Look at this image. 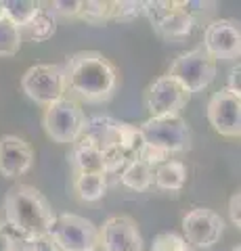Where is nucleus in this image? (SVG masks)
Returning a JSON list of instances; mask_svg holds the SVG:
<instances>
[{"label":"nucleus","instance_id":"nucleus-27","mask_svg":"<svg viewBox=\"0 0 241 251\" xmlns=\"http://www.w3.org/2000/svg\"><path fill=\"white\" fill-rule=\"evenodd\" d=\"M229 216H231V222L237 226H241V193H233L231 199H229Z\"/></svg>","mask_w":241,"mask_h":251},{"label":"nucleus","instance_id":"nucleus-30","mask_svg":"<svg viewBox=\"0 0 241 251\" xmlns=\"http://www.w3.org/2000/svg\"><path fill=\"white\" fill-rule=\"evenodd\" d=\"M29 251H61V249L49 237H40V239H36L32 245H29Z\"/></svg>","mask_w":241,"mask_h":251},{"label":"nucleus","instance_id":"nucleus-1","mask_svg":"<svg viewBox=\"0 0 241 251\" xmlns=\"http://www.w3.org/2000/svg\"><path fill=\"white\" fill-rule=\"evenodd\" d=\"M65 92L84 103H107L118 88V72L113 63L97 50H80L63 63Z\"/></svg>","mask_w":241,"mask_h":251},{"label":"nucleus","instance_id":"nucleus-2","mask_svg":"<svg viewBox=\"0 0 241 251\" xmlns=\"http://www.w3.org/2000/svg\"><path fill=\"white\" fill-rule=\"evenodd\" d=\"M4 220L23 243H34L40 237H49L55 211L38 188L15 184L4 195Z\"/></svg>","mask_w":241,"mask_h":251},{"label":"nucleus","instance_id":"nucleus-23","mask_svg":"<svg viewBox=\"0 0 241 251\" xmlns=\"http://www.w3.org/2000/svg\"><path fill=\"white\" fill-rule=\"evenodd\" d=\"M80 19H84L90 25H103L111 21V2L107 0H86L82 4Z\"/></svg>","mask_w":241,"mask_h":251},{"label":"nucleus","instance_id":"nucleus-14","mask_svg":"<svg viewBox=\"0 0 241 251\" xmlns=\"http://www.w3.org/2000/svg\"><path fill=\"white\" fill-rule=\"evenodd\" d=\"M34 166V149L27 140L6 134L0 136V176L19 178Z\"/></svg>","mask_w":241,"mask_h":251},{"label":"nucleus","instance_id":"nucleus-24","mask_svg":"<svg viewBox=\"0 0 241 251\" xmlns=\"http://www.w3.org/2000/svg\"><path fill=\"white\" fill-rule=\"evenodd\" d=\"M145 2H134V0H120L111 2V21H132L138 15H143Z\"/></svg>","mask_w":241,"mask_h":251},{"label":"nucleus","instance_id":"nucleus-12","mask_svg":"<svg viewBox=\"0 0 241 251\" xmlns=\"http://www.w3.org/2000/svg\"><path fill=\"white\" fill-rule=\"evenodd\" d=\"M204 50L214 61L239 59L241 54V31L239 23L233 19H214L204 31Z\"/></svg>","mask_w":241,"mask_h":251},{"label":"nucleus","instance_id":"nucleus-9","mask_svg":"<svg viewBox=\"0 0 241 251\" xmlns=\"http://www.w3.org/2000/svg\"><path fill=\"white\" fill-rule=\"evenodd\" d=\"M191 94L187 92L174 77L160 75L145 88L143 103L151 117H166V115H181V111L189 103Z\"/></svg>","mask_w":241,"mask_h":251},{"label":"nucleus","instance_id":"nucleus-33","mask_svg":"<svg viewBox=\"0 0 241 251\" xmlns=\"http://www.w3.org/2000/svg\"><path fill=\"white\" fill-rule=\"evenodd\" d=\"M0 228H2V224H0Z\"/></svg>","mask_w":241,"mask_h":251},{"label":"nucleus","instance_id":"nucleus-19","mask_svg":"<svg viewBox=\"0 0 241 251\" xmlns=\"http://www.w3.org/2000/svg\"><path fill=\"white\" fill-rule=\"evenodd\" d=\"M40 9H42V4L36 2V0H4L2 17L9 19L13 25H17L21 29L29 25V21L36 17Z\"/></svg>","mask_w":241,"mask_h":251},{"label":"nucleus","instance_id":"nucleus-22","mask_svg":"<svg viewBox=\"0 0 241 251\" xmlns=\"http://www.w3.org/2000/svg\"><path fill=\"white\" fill-rule=\"evenodd\" d=\"M21 29L9 19H0V57H15L21 49Z\"/></svg>","mask_w":241,"mask_h":251},{"label":"nucleus","instance_id":"nucleus-3","mask_svg":"<svg viewBox=\"0 0 241 251\" xmlns=\"http://www.w3.org/2000/svg\"><path fill=\"white\" fill-rule=\"evenodd\" d=\"M143 143L155 151L170 157L172 153H183L191 147V128L181 115L149 117L138 126Z\"/></svg>","mask_w":241,"mask_h":251},{"label":"nucleus","instance_id":"nucleus-32","mask_svg":"<svg viewBox=\"0 0 241 251\" xmlns=\"http://www.w3.org/2000/svg\"><path fill=\"white\" fill-rule=\"evenodd\" d=\"M231 251H241V247H239V245H237V247H233V249H231Z\"/></svg>","mask_w":241,"mask_h":251},{"label":"nucleus","instance_id":"nucleus-8","mask_svg":"<svg viewBox=\"0 0 241 251\" xmlns=\"http://www.w3.org/2000/svg\"><path fill=\"white\" fill-rule=\"evenodd\" d=\"M21 88L38 105H51L65 97L63 65L55 63H38L32 65L21 77Z\"/></svg>","mask_w":241,"mask_h":251},{"label":"nucleus","instance_id":"nucleus-18","mask_svg":"<svg viewBox=\"0 0 241 251\" xmlns=\"http://www.w3.org/2000/svg\"><path fill=\"white\" fill-rule=\"evenodd\" d=\"M120 182L130 191H147L153 184V168L141 159H134L120 172Z\"/></svg>","mask_w":241,"mask_h":251},{"label":"nucleus","instance_id":"nucleus-10","mask_svg":"<svg viewBox=\"0 0 241 251\" xmlns=\"http://www.w3.org/2000/svg\"><path fill=\"white\" fill-rule=\"evenodd\" d=\"M208 122L220 136H241V99L237 94L220 88L208 100Z\"/></svg>","mask_w":241,"mask_h":251},{"label":"nucleus","instance_id":"nucleus-4","mask_svg":"<svg viewBox=\"0 0 241 251\" xmlns=\"http://www.w3.org/2000/svg\"><path fill=\"white\" fill-rule=\"evenodd\" d=\"M86 115L80 109V105L72 99H59L55 103L46 105L42 115V126L49 138H53L59 145H72L82 136Z\"/></svg>","mask_w":241,"mask_h":251},{"label":"nucleus","instance_id":"nucleus-17","mask_svg":"<svg viewBox=\"0 0 241 251\" xmlns=\"http://www.w3.org/2000/svg\"><path fill=\"white\" fill-rule=\"evenodd\" d=\"M153 182L161 191H181L187 182V166L178 159H168L153 170Z\"/></svg>","mask_w":241,"mask_h":251},{"label":"nucleus","instance_id":"nucleus-13","mask_svg":"<svg viewBox=\"0 0 241 251\" xmlns=\"http://www.w3.org/2000/svg\"><path fill=\"white\" fill-rule=\"evenodd\" d=\"M99 243L105 251H143V237L130 216H113L99 230Z\"/></svg>","mask_w":241,"mask_h":251},{"label":"nucleus","instance_id":"nucleus-20","mask_svg":"<svg viewBox=\"0 0 241 251\" xmlns=\"http://www.w3.org/2000/svg\"><path fill=\"white\" fill-rule=\"evenodd\" d=\"M74 191L82 201H99L107 191L105 174H76Z\"/></svg>","mask_w":241,"mask_h":251},{"label":"nucleus","instance_id":"nucleus-29","mask_svg":"<svg viewBox=\"0 0 241 251\" xmlns=\"http://www.w3.org/2000/svg\"><path fill=\"white\" fill-rule=\"evenodd\" d=\"M239 75H241V67L237 63V65L231 67L229 77H227V90L233 92V94H237V97H239Z\"/></svg>","mask_w":241,"mask_h":251},{"label":"nucleus","instance_id":"nucleus-31","mask_svg":"<svg viewBox=\"0 0 241 251\" xmlns=\"http://www.w3.org/2000/svg\"><path fill=\"white\" fill-rule=\"evenodd\" d=\"M0 19H2V2H0Z\"/></svg>","mask_w":241,"mask_h":251},{"label":"nucleus","instance_id":"nucleus-21","mask_svg":"<svg viewBox=\"0 0 241 251\" xmlns=\"http://www.w3.org/2000/svg\"><path fill=\"white\" fill-rule=\"evenodd\" d=\"M55 31H57V21H55V17H53L51 11H44V9L38 11V15L29 21V25H27V34L34 42L51 40V38L55 36Z\"/></svg>","mask_w":241,"mask_h":251},{"label":"nucleus","instance_id":"nucleus-7","mask_svg":"<svg viewBox=\"0 0 241 251\" xmlns=\"http://www.w3.org/2000/svg\"><path fill=\"white\" fill-rule=\"evenodd\" d=\"M183 86L187 92H197L208 88L216 77V61L210 57L204 49H193L189 52H183L174 59L170 65V72L166 74Z\"/></svg>","mask_w":241,"mask_h":251},{"label":"nucleus","instance_id":"nucleus-26","mask_svg":"<svg viewBox=\"0 0 241 251\" xmlns=\"http://www.w3.org/2000/svg\"><path fill=\"white\" fill-rule=\"evenodd\" d=\"M82 0H57L53 2V13L61 15V17H80V11H82Z\"/></svg>","mask_w":241,"mask_h":251},{"label":"nucleus","instance_id":"nucleus-28","mask_svg":"<svg viewBox=\"0 0 241 251\" xmlns=\"http://www.w3.org/2000/svg\"><path fill=\"white\" fill-rule=\"evenodd\" d=\"M17 243H19V241L15 239L9 230L0 228V251H19Z\"/></svg>","mask_w":241,"mask_h":251},{"label":"nucleus","instance_id":"nucleus-25","mask_svg":"<svg viewBox=\"0 0 241 251\" xmlns=\"http://www.w3.org/2000/svg\"><path fill=\"white\" fill-rule=\"evenodd\" d=\"M151 251H191L187 241L176 232H160L151 243Z\"/></svg>","mask_w":241,"mask_h":251},{"label":"nucleus","instance_id":"nucleus-11","mask_svg":"<svg viewBox=\"0 0 241 251\" xmlns=\"http://www.w3.org/2000/svg\"><path fill=\"white\" fill-rule=\"evenodd\" d=\"M222 230V218L208 207H193L183 218V239L187 241V245H193L197 249H208L214 243H218Z\"/></svg>","mask_w":241,"mask_h":251},{"label":"nucleus","instance_id":"nucleus-5","mask_svg":"<svg viewBox=\"0 0 241 251\" xmlns=\"http://www.w3.org/2000/svg\"><path fill=\"white\" fill-rule=\"evenodd\" d=\"M49 239L61 251H97L99 247V228L90 220L76 214L55 216Z\"/></svg>","mask_w":241,"mask_h":251},{"label":"nucleus","instance_id":"nucleus-15","mask_svg":"<svg viewBox=\"0 0 241 251\" xmlns=\"http://www.w3.org/2000/svg\"><path fill=\"white\" fill-rule=\"evenodd\" d=\"M120 126L122 122L113 120V117L95 115L84 122L82 134L90 138L95 143V147L101 151V155H103L105 151H111V149H122L120 147Z\"/></svg>","mask_w":241,"mask_h":251},{"label":"nucleus","instance_id":"nucleus-6","mask_svg":"<svg viewBox=\"0 0 241 251\" xmlns=\"http://www.w3.org/2000/svg\"><path fill=\"white\" fill-rule=\"evenodd\" d=\"M143 15H147L153 29L164 38H185L197 23L189 11V2H174V0L145 2Z\"/></svg>","mask_w":241,"mask_h":251},{"label":"nucleus","instance_id":"nucleus-16","mask_svg":"<svg viewBox=\"0 0 241 251\" xmlns=\"http://www.w3.org/2000/svg\"><path fill=\"white\" fill-rule=\"evenodd\" d=\"M67 159L72 163L76 174H105L103 172V155L95 147L90 138L80 136L72 143V149L67 153Z\"/></svg>","mask_w":241,"mask_h":251}]
</instances>
